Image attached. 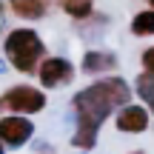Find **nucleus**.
I'll list each match as a JSON object with an SVG mask.
<instances>
[{
	"label": "nucleus",
	"mask_w": 154,
	"mask_h": 154,
	"mask_svg": "<svg viewBox=\"0 0 154 154\" xmlns=\"http://www.w3.org/2000/svg\"><path fill=\"white\" fill-rule=\"evenodd\" d=\"M137 94L149 103V109L154 111V74H149V72H143L137 77Z\"/></svg>",
	"instance_id": "10"
},
{
	"label": "nucleus",
	"mask_w": 154,
	"mask_h": 154,
	"mask_svg": "<svg viewBox=\"0 0 154 154\" xmlns=\"http://www.w3.org/2000/svg\"><path fill=\"white\" fill-rule=\"evenodd\" d=\"M32 137V123L26 117H3L0 120V140L9 146H23Z\"/></svg>",
	"instance_id": "5"
},
{
	"label": "nucleus",
	"mask_w": 154,
	"mask_h": 154,
	"mask_svg": "<svg viewBox=\"0 0 154 154\" xmlns=\"http://www.w3.org/2000/svg\"><path fill=\"white\" fill-rule=\"evenodd\" d=\"M131 154H143V151H131Z\"/></svg>",
	"instance_id": "13"
},
{
	"label": "nucleus",
	"mask_w": 154,
	"mask_h": 154,
	"mask_svg": "<svg viewBox=\"0 0 154 154\" xmlns=\"http://www.w3.org/2000/svg\"><path fill=\"white\" fill-rule=\"evenodd\" d=\"M3 103L9 106L11 111H20V114H34L46 106V94L40 88H32V86H14L6 91Z\"/></svg>",
	"instance_id": "3"
},
{
	"label": "nucleus",
	"mask_w": 154,
	"mask_h": 154,
	"mask_svg": "<svg viewBox=\"0 0 154 154\" xmlns=\"http://www.w3.org/2000/svg\"><path fill=\"white\" fill-rule=\"evenodd\" d=\"M74 77V69L69 60H63V57H49V60H43V66H40V80L46 83V86H60V83H69Z\"/></svg>",
	"instance_id": "6"
},
{
	"label": "nucleus",
	"mask_w": 154,
	"mask_h": 154,
	"mask_svg": "<svg viewBox=\"0 0 154 154\" xmlns=\"http://www.w3.org/2000/svg\"><path fill=\"white\" fill-rule=\"evenodd\" d=\"M0 154H3V149H0Z\"/></svg>",
	"instance_id": "15"
},
{
	"label": "nucleus",
	"mask_w": 154,
	"mask_h": 154,
	"mask_svg": "<svg viewBox=\"0 0 154 154\" xmlns=\"http://www.w3.org/2000/svg\"><path fill=\"white\" fill-rule=\"evenodd\" d=\"M143 69H146L149 74H154V46L143 51Z\"/></svg>",
	"instance_id": "12"
},
{
	"label": "nucleus",
	"mask_w": 154,
	"mask_h": 154,
	"mask_svg": "<svg viewBox=\"0 0 154 154\" xmlns=\"http://www.w3.org/2000/svg\"><path fill=\"white\" fill-rule=\"evenodd\" d=\"M149 3H151V6H154V0H149Z\"/></svg>",
	"instance_id": "14"
},
{
	"label": "nucleus",
	"mask_w": 154,
	"mask_h": 154,
	"mask_svg": "<svg viewBox=\"0 0 154 154\" xmlns=\"http://www.w3.org/2000/svg\"><path fill=\"white\" fill-rule=\"evenodd\" d=\"M117 128H120L123 134H143L146 128H149V109H143V106H123L120 111H117Z\"/></svg>",
	"instance_id": "4"
},
{
	"label": "nucleus",
	"mask_w": 154,
	"mask_h": 154,
	"mask_svg": "<svg viewBox=\"0 0 154 154\" xmlns=\"http://www.w3.org/2000/svg\"><path fill=\"white\" fill-rule=\"evenodd\" d=\"M43 40L32 32V29H14V32L6 37V54L9 63L20 72H32L37 66V60L43 57Z\"/></svg>",
	"instance_id": "2"
},
{
	"label": "nucleus",
	"mask_w": 154,
	"mask_h": 154,
	"mask_svg": "<svg viewBox=\"0 0 154 154\" xmlns=\"http://www.w3.org/2000/svg\"><path fill=\"white\" fill-rule=\"evenodd\" d=\"M11 11L20 17H29V20H34V17H43L46 9H49V0H9Z\"/></svg>",
	"instance_id": "7"
},
{
	"label": "nucleus",
	"mask_w": 154,
	"mask_h": 154,
	"mask_svg": "<svg viewBox=\"0 0 154 154\" xmlns=\"http://www.w3.org/2000/svg\"><path fill=\"white\" fill-rule=\"evenodd\" d=\"M60 6L72 17H88L91 14V0H60Z\"/></svg>",
	"instance_id": "11"
},
{
	"label": "nucleus",
	"mask_w": 154,
	"mask_h": 154,
	"mask_svg": "<svg viewBox=\"0 0 154 154\" xmlns=\"http://www.w3.org/2000/svg\"><path fill=\"white\" fill-rule=\"evenodd\" d=\"M117 60L114 54H109V51H88L86 57H83V69L86 72H109V69H114Z\"/></svg>",
	"instance_id": "8"
},
{
	"label": "nucleus",
	"mask_w": 154,
	"mask_h": 154,
	"mask_svg": "<svg viewBox=\"0 0 154 154\" xmlns=\"http://www.w3.org/2000/svg\"><path fill=\"white\" fill-rule=\"evenodd\" d=\"M131 32L137 34V37H151L154 34V9H146V11H140V14H134Z\"/></svg>",
	"instance_id": "9"
},
{
	"label": "nucleus",
	"mask_w": 154,
	"mask_h": 154,
	"mask_svg": "<svg viewBox=\"0 0 154 154\" xmlns=\"http://www.w3.org/2000/svg\"><path fill=\"white\" fill-rule=\"evenodd\" d=\"M128 97H131V88H128L126 80H120V77H106V80L83 88L74 97V109H77V114H80L77 134H74V146L77 149H91L94 140H97L100 123H103L117 106H128Z\"/></svg>",
	"instance_id": "1"
}]
</instances>
